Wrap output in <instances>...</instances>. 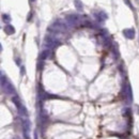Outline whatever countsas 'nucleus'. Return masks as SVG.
Returning <instances> with one entry per match:
<instances>
[{
	"mask_svg": "<svg viewBox=\"0 0 139 139\" xmlns=\"http://www.w3.org/2000/svg\"><path fill=\"white\" fill-rule=\"evenodd\" d=\"M124 2L126 3V6H128V7L130 8V9L134 10V7L132 6V2H130V0H124Z\"/></svg>",
	"mask_w": 139,
	"mask_h": 139,
	"instance_id": "nucleus-14",
	"label": "nucleus"
},
{
	"mask_svg": "<svg viewBox=\"0 0 139 139\" xmlns=\"http://www.w3.org/2000/svg\"><path fill=\"white\" fill-rule=\"evenodd\" d=\"M60 44H61L60 42L51 37H46V39H45V45H47L49 48H55V47L59 46Z\"/></svg>",
	"mask_w": 139,
	"mask_h": 139,
	"instance_id": "nucleus-3",
	"label": "nucleus"
},
{
	"mask_svg": "<svg viewBox=\"0 0 139 139\" xmlns=\"http://www.w3.org/2000/svg\"><path fill=\"white\" fill-rule=\"evenodd\" d=\"M31 18H32V13H29V15H28V22H30Z\"/></svg>",
	"mask_w": 139,
	"mask_h": 139,
	"instance_id": "nucleus-15",
	"label": "nucleus"
},
{
	"mask_svg": "<svg viewBox=\"0 0 139 139\" xmlns=\"http://www.w3.org/2000/svg\"><path fill=\"white\" fill-rule=\"evenodd\" d=\"M2 21L5 22V23H10L11 22V17L8 14H3L2 15Z\"/></svg>",
	"mask_w": 139,
	"mask_h": 139,
	"instance_id": "nucleus-13",
	"label": "nucleus"
},
{
	"mask_svg": "<svg viewBox=\"0 0 139 139\" xmlns=\"http://www.w3.org/2000/svg\"><path fill=\"white\" fill-rule=\"evenodd\" d=\"M22 75H25V67H22Z\"/></svg>",
	"mask_w": 139,
	"mask_h": 139,
	"instance_id": "nucleus-16",
	"label": "nucleus"
},
{
	"mask_svg": "<svg viewBox=\"0 0 139 139\" xmlns=\"http://www.w3.org/2000/svg\"><path fill=\"white\" fill-rule=\"evenodd\" d=\"M66 19V22L70 24V25H72V26H77L78 24H80L82 21H81V17L79 16V15L77 14H70V15H67V16L65 17Z\"/></svg>",
	"mask_w": 139,
	"mask_h": 139,
	"instance_id": "nucleus-2",
	"label": "nucleus"
},
{
	"mask_svg": "<svg viewBox=\"0 0 139 139\" xmlns=\"http://www.w3.org/2000/svg\"><path fill=\"white\" fill-rule=\"evenodd\" d=\"M18 110V113H19V116L21 117H24V118H26L27 116H28V112H27V109L25 108V106L24 105H22L19 108L17 109Z\"/></svg>",
	"mask_w": 139,
	"mask_h": 139,
	"instance_id": "nucleus-8",
	"label": "nucleus"
},
{
	"mask_svg": "<svg viewBox=\"0 0 139 139\" xmlns=\"http://www.w3.org/2000/svg\"><path fill=\"white\" fill-rule=\"evenodd\" d=\"M95 16H96V18L98 19V21H104V19H106L107 17V14L105 13V12H103V11H101V12H98V14H94Z\"/></svg>",
	"mask_w": 139,
	"mask_h": 139,
	"instance_id": "nucleus-10",
	"label": "nucleus"
},
{
	"mask_svg": "<svg viewBox=\"0 0 139 139\" xmlns=\"http://www.w3.org/2000/svg\"><path fill=\"white\" fill-rule=\"evenodd\" d=\"M12 101H13V103L15 104V106H16V108L18 109L19 107H21L23 104H22V102L21 100H19V97L18 96H13V98H12Z\"/></svg>",
	"mask_w": 139,
	"mask_h": 139,
	"instance_id": "nucleus-12",
	"label": "nucleus"
},
{
	"mask_svg": "<svg viewBox=\"0 0 139 139\" xmlns=\"http://www.w3.org/2000/svg\"><path fill=\"white\" fill-rule=\"evenodd\" d=\"M35 1V0H30V2H34Z\"/></svg>",
	"mask_w": 139,
	"mask_h": 139,
	"instance_id": "nucleus-17",
	"label": "nucleus"
},
{
	"mask_svg": "<svg viewBox=\"0 0 139 139\" xmlns=\"http://www.w3.org/2000/svg\"><path fill=\"white\" fill-rule=\"evenodd\" d=\"M125 93H127L128 102L130 103V102H132V98H133V95H132V88H130V86H129V85H127V88L125 89Z\"/></svg>",
	"mask_w": 139,
	"mask_h": 139,
	"instance_id": "nucleus-11",
	"label": "nucleus"
},
{
	"mask_svg": "<svg viewBox=\"0 0 139 139\" xmlns=\"http://www.w3.org/2000/svg\"><path fill=\"white\" fill-rule=\"evenodd\" d=\"M74 6H75V8H76V10L79 11V12H81L83 10V5H82V2L80 1V0H74Z\"/></svg>",
	"mask_w": 139,
	"mask_h": 139,
	"instance_id": "nucleus-9",
	"label": "nucleus"
},
{
	"mask_svg": "<svg viewBox=\"0 0 139 139\" xmlns=\"http://www.w3.org/2000/svg\"><path fill=\"white\" fill-rule=\"evenodd\" d=\"M1 87L2 90L5 91L7 94H13L15 93V88L12 83L8 80V78L5 76V75H1Z\"/></svg>",
	"mask_w": 139,
	"mask_h": 139,
	"instance_id": "nucleus-1",
	"label": "nucleus"
},
{
	"mask_svg": "<svg viewBox=\"0 0 139 139\" xmlns=\"http://www.w3.org/2000/svg\"><path fill=\"white\" fill-rule=\"evenodd\" d=\"M123 34H124L125 38L132 40L135 37V29H124L123 30Z\"/></svg>",
	"mask_w": 139,
	"mask_h": 139,
	"instance_id": "nucleus-5",
	"label": "nucleus"
},
{
	"mask_svg": "<svg viewBox=\"0 0 139 139\" xmlns=\"http://www.w3.org/2000/svg\"><path fill=\"white\" fill-rule=\"evenodd\" d=\"M50 55H51L50 50L45 49V50L42 51L41 55H40V59H41V60H45V59H47V58H50Z\"/></svg>",
	"mask_w": 139,
	"mask_h": 139,
	"instance_id": "nucleus-6",
	"label": "nucleus"
},
{
	"mask_svg": "<svg viewBox=\"0 0 139 139\" xmlns=\"http://www.w3.org/2000/svg\"><path fill=\"white\" fill-rule=\"evenodd\" d=\"M5 32H6L7 34H9V35L14 34V32H15V28L12 26V25H7V26L5 27Z\"/></svg>",
	"mask_w": 139,
	"mask_h": 139,
	"instance_id": "nucleus-7",
	"label": "nucleus"
},
{
	"mask_svg": "<svg viewBox=\"0 0 139 139\" xmlns=\"http://www.w3.org/2000/svg\"><path fill=\"white\" fill-rule=\"evenodd\" d=\"M53 28H55L56 31H61V32H64L67 30V26L65 25V23H63L61 21H57L53 24Z\"/></svg>",
	"mask_w": 139,
	"mask_h": 139,
	"instance_id": "nucleus-4",
	"label": "nucleus"
}]
</instances>
